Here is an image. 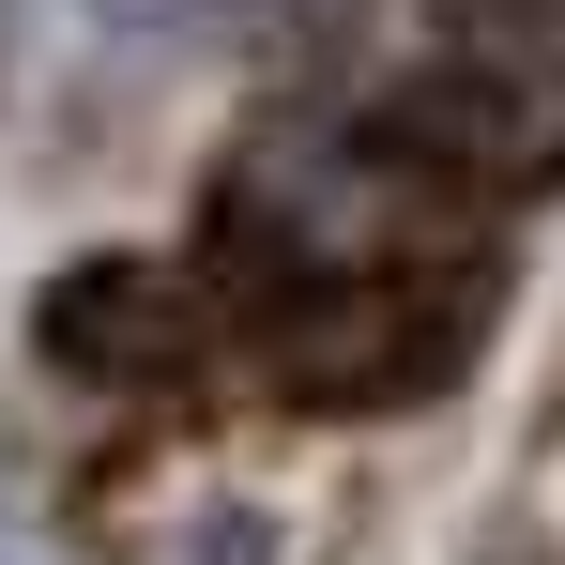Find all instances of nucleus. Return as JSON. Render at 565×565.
I'll use <instances>...</instances> for the list:
<instances>
[{"label": "nucleus", "mask_w": 565, "mask_h": 565, "mask_svg": "<svg viewBox=\"0 0 565 565\" xmlns=\"http://www.w3.org/2000/svg\"><path fill=\"white\" fill-rule=\"evenodd\" d=\"M489 321H504V260L473 230H397L306 276H245V352L276 367L290 413H428L489 352Z\"/></svg>", "instance_id": "f257e3e1"}, {"label": "nucleus", "mask_w": 565, "mask_h": 565, "mask_svg": "<svg viewBox=\"0 0 565 565\" xmlns=\"http://www.w3.org/2000/svg\"><path fill=\"white\" fill-rule=\"evenodd\" d=\"M199 290L169 260H62L46 306H31V352L62 382H107V397H138V382H184L199 367Z\"/></svg>", "instance_id": "f03ea898"}, {"label": "nucleus", "mask_w": 565, "mask_h": 565, "mask_svg": "<svg viewBox=\"0 0 565 565\" xmlns=\"http://www.w3.org/2000/svg\"><path fill=\"white\" fill-rule=\"evenodd\" d=\"M0 565H77V551H62V535H46V520H31V504L0 489Z\"/></svg>", "instance_id": "7ed1b4c3"}]
</instances>
